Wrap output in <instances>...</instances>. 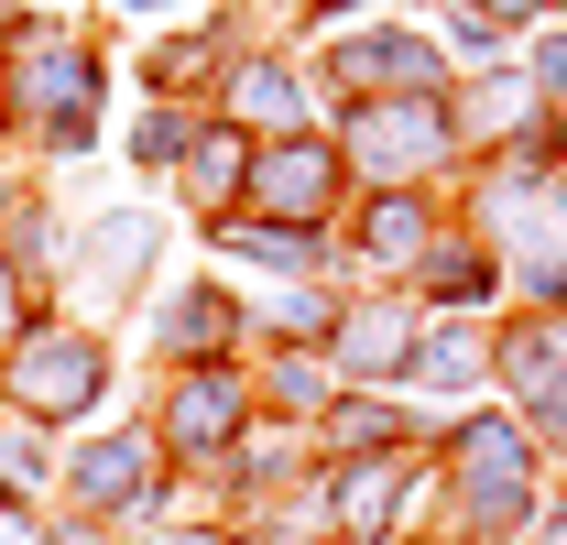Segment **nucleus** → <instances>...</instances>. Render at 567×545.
Instances as JSON below:
<instances>
[{
  "label": "nucleus",
  "instance_id": "nucleus-1",
  "mask_svg": "<svg viewBox=\"0 0 567 545\" xmlns=\"http://www.w3.org/2000/svg\"><path fill=\"white\" fill-rule=\"evenodd\" d=\"M0 142L33 175L110 153V44L76 11H22V33L0 44Z\"/></svg>",
  "mask_w": 567,
  "mask_h": 545
},
{
  "label": "nucleus",
  "instance_id": "nucleus-2",
  "mask_svg": "<svg viewBox=\"0 0 567 545\" xmlns=\"http://www.w3.org/2000/svg\"><path fill=\"white\" fill-rule=\"evenodd\" d=\"M425 459H436V513H447V535H470V545H524V524L546 513V448L524 436L513 404L436 414Z\"/></svg>",
  "mask_w": 567,
  "mask_h": 545
},
{
  "label": "nucleus",
  "instance_id": "nucleus-17",
  "mask_svg": "<svg viewBox=\"0 0 567 545\" xmlns=\"http://www.w3.org/2000/svg\"><path fill=\"white\" fill-rule=\"evenodd\" d=\"M425 414L436 404H492V317H425V349H415V382Z\"/></svg>",
  "mask_w": 567,
  "mask_h": 545
},
{
  "label": "nucleus",
  "instance_id": "nucleus-13",
  "mask_svg": "<svg viewBox=\"0 0 567 545\" xmlns=\"http://www.w3.org/2000/svg\"><path fill=\"white\" fill-rule=\"evenodd\" d=\"M557 110L524 88V66H481V76H447V132H458V164H502L546 132Z\"/></svg>",
  "mask_w": 567,
  "mask_h": 545
},
{
  "label": "nucleus",
  "instance_id": "nucleus-32",
  "mask_svg": "<svg viewBox=\"0 0 567 545\" xmlns=\"http://www.w3.org/2000/svg\"><path fill=\"white\" fill-rule=\"evenodd\" d=\"M295 545H328V535H295Z\"/></svg>",
  "mask_w": 567,
  "mask_h": 545
},
{
  "label": "nucleus",
  "instance_id": "nucleus-24",
  "mask_svg": "<svg viewBox=\"0 0 567 545\" xmlns=\"http://www.w3.org/2000/svg\"><path fill=\"white\" fill-rule=\"evenodd\" d=\"M513 66H524V88H535V99H546V110L567 121V22H557V33H535Z\"/></svg>",
  "mask_w": 567,
  "mask_h": 545
},
{
  "label": "nucleus",
  "instance_id": "nucleus-29",
  "mask_svg": "<svg viewBox=\"0 0 567 545\" xmlns=\"http://www.w3.org/2000/svg\"><path fill=\"white\" fill-rule=\"evenodd\" d=\"M153 545H240V535H229V524H218V513H186V524H175V535H153Z\"/></svg>",
  "mask_w": 567,
  "mask_h": 545
},
{
  "label": "nucleus",
  "instance_id": "nucleus-33",
  "mask_svg": "<svg viewBox=\"0 0 567 545\" xmlns=\"http://www.w3.org/2000/svg\"><path fill=\"white\" fill-rule=\"evenodd\" d=\"M0 164H11V142H0Z\"/></svg>",
  "mask_w": 567,
  "mask_h": 545
},
{
  "label": "nucleus",
  "instance_id": "nucleus-12",
  "mask_svg": "<svg viewBox=\"0 0 567 545\" xmlns=\"http://www.w3.org/2000/svg\"><path fill=\"white\" fill-rule=\"evenodd\" d=\"M415 349H425V306L415 295H350L328 360H339L350 393H404V382H415Z\"/></svg>",
  "mask_w": 567,
  "mask_h": 545
},
{
  "label": "nucleus",
  "instance_id": "nucleus-28",
  "mask_svg": "<svg viewBox=\"0 0 567 545\" xmlns=\"http://www.w3.org/2000/svg\"><path fill=\"white\" fill-rule=\"evenodd\" d=\"M33 186H44V175H33V164H0V240H11V218H22V207H33Z\"/></svg>",
  "mask_w": 567,
  "mask_h": 545
},
{
  "label": "nucleus",
  "instance_id": "nucleus-3",
  "mask_svg": "<svg viewBox=\"0 0 567 545\" xmlns=\"http://www.w3.org/2000/svg\"><path fill=\"white\" fill-rule=\"evenodd\" d=\"M186 491L197 480L164 470L153 425L142 414H110V425L66 436V459H55V524H87V535H110V545H153V535H175L197 513Z\"/></svg>",
  "mask_w": 567,
  "mask_h": 545
},
{
  "label": "nucleus",
  "instance_id": "nucleus-16",
  "mask_svg": "<svg viewBox=\"0 0 567 545\" xmlns=\"http://www.w3.org/2000/svg\"><path fill=\"white\" fill-rule=\"evenodd\" d=\"M175 229H208V218H229V207L251 197V132H229V121H208V132L186 142V164H175Z\"/></svg>",
  "mask_w": 567,
  "mask_h": 545
},
{
  "label": "nucleus",
  "instance_id": "nucleus-22",
  "mask_svg": "<svg viewBox=\"0 0 567 545\" xmlns=\"http://www.w3.org/2000/svg\"><path fill=\"white\" fill-rule=\"evenodd\" d=\"M208 132V110H164V99H142L132 110V132H110L121 142V164H132L142 186H153V197H164V186H175V164H186V142Z\"/></svg>",
  "mask_w": 567,
  "mask_h": 545
},
{
  "label": "nucleus",
  "instance_id": "nucleus-6",
  "mask_svg": "<svg viewBox=\"0 0 567 545\" xmlns=\"http://www.w3.org/2000/svg\"><path fill=\"white\" fill-rule=\"evenodd\" d=\"M175 263V207L153 197H121V207H87L76 218V272H66V317H99V328H121L153 306V284Z\"/></svg>",
  "mask_w": 567,
  "mask_h": 545
},
{
  "label": "nucleus",
  "instance_id": "nucleus-14",
  "mask_svg": "<svg viewBox=\"0 0 567 545\" xmlns=\"http://www.w3.org/2000/svg\"><path fill=\"white\" fill-rule=\"evenodd\" d=\"M436 436V414L404 404V393H339V404L317 414V459L328 470H360V459H404Z\"/></svg>",
  "mask_w": 567,
  "mask_h": 545
},
{
  "label": "nucleus",
  "instance_id": "nucleus-4",
  "mask_svg": "<svg viewBox=\"0 0 567 545\" xmlns=\"http://www.w3.org/2000/svg\"><path fill=\"white\" fill-rule=\"evenodd\" d=\"M0 414L11 425H44V436H87L121 414V328L44 306L22 339L0 349Z\"/></svg>",
  "mask_w": 567,
  "mask_h": 545
},
{
  "label": "nucleus",
  "instance_id": "nucleus-10",
  "mask_svg": "<svg viewBox=\"0 0 567 545\" xmlns=\"http://www.w3.org/2000/svg\"><path fill=\"white\" fill-rule=\"evenodd\" d=\"M350 153L328 142V121L317 132H284V142H251V218H284V229H339L350 218Z\"/></svg>",
  "mask_w": 567,
  "mask_h": 545
},
{
  "label": "nucleus",
  "instance_id": "nucleus-20",
  "mask_svg": "<svg viewBox=\"0 0 567 545\" xmlns=\"http://www.w3.org/2000/svg\"><path fill=\"white\" fill-rule=\"evenodd\" d=\"M0 263L22 272L44 306H66V272H76V207L55 197V186H33V207L11 218V240H0Z\"/></svg>",
  "mask_w": 567,
  "mask_h": 545
},
{
  "label": "nucleus",
  "instance_id": "nucleus-27",
  "mask_svg": "<svg viewBox=\"0 0 567 545\" xmlns=\"http://www.w3.org/2000/svg\"><path fill=\"white\" fill-rule=\"evenodd\" d=\"M470 11H492V22H502V33H513V44H524L535 22H557V0H470Z\"/></svg>",
  "mask_w": 567,
  "mask_h": 545
},
{
  "label": "nucleus",
  "instance_id": "nucleus-11",
  "mask_svg": "<svg viewBox=\"0 0 567 545\" xmlns=\"http://www.w3.org/2000/svg\"><path fill=\"white\" fill-rule=\"evenodd\" d=\"M208 121H229V132H251V142L317 132V121H328V99H317L306 44H251V55H229V76L208 88Z\"/></svg>",
  "mask_w": 567,
  "mask_h": 545
},
{
  "label": "nucleus",
  "instance_id": "nucleus-31",
  "mask_svg": "<svg viewBox=\"0 0 567 545\" xmlns=\"http://www.w3.org/2000/svg\"><path fill=\"white\" fill-rule=\"evenodd\" d=\"M404 545H470V535H447V524H415V535H404Z\"/></svg>",
  "mask_w": 567,
  "mask_h": 545
},
{
  "label": "nucleus",
  "instance_id": "nucleus-25",
  "mask_svg": "<svg viewBox=\"0 0 567 545\" xmlns=\"http://www.w3.org/2000/svg\"><path fill=\"white\" fill-rule=\"evenodd\" d=\"M0 545H55V502H11L0 491Z\"/></svg>",
  "mask_w": 567,
  "mask_h": 545
},
{
  "label": "nucleus",
  "instance_id": "nucleus-19",
  "mask_svg": "<svg viewBox=\"0 0 567 545\" xmlns=\"http://www.w3.org/2000/svg\"><path fill=\"white\" fill-rule=\"evenodd\" d=\"M350 382H339V360L328 349H251V404H262V425H306L317 436V414L339 404Z\"/></svg>",
  "mask_w": 567,
  "mask_h": 545
},
{
  "label": "nucleus",
  "instance_id": "nucleus-9",
  "mask_svg": "<svg viewBox=\"0 0 567 545\" xmlns=\"http://www.w3.org/2000/svg\"><path fill=\"white\" fill-rule=\"evenodd\" d=\"M251 44H274V33H262V0L186 11V22H164V33H142V44H132V88H142V99H164V110H208V88L229 76V55H251Z\"/></svg>",
  "mask_w": 567,
  "mask_h": 545
},
{
  "label": "nucleus",
  "instance_id": "nucleus-18",
  "mask_svg": "<svg viewBox=\"0 0 567 545\" xmlns=\"http://www.w3.org/2000/svg\"><path fill=\"white\" fill-rule=\"evenodd\" d=\"M567 382V317H492V404L535 414Z\"/></svg>",
  "mask_w": 567,
  "mask_h": 545
},
{
  "label": "nucleus",
  "instance_id": "nucleus-23",
  "mask_svg": "<svg viewBox=\"0 0 567 545\" xmlns=\"http://www.w3.org/2000/svg\"><path fill=\"white\" fill-rule=\"evenodd\" d=\"M55 459H66V436L0 414V491H11V502H55Z\"/></svg>",
  "mask_w": 567,
  "mask_h": 545
},
{
  "label": "nucleus",
  "instance_id": "nucleus-30",
  "mask_svg": "<svg viewBox=\"0 0 567 545\" xmlns=\"http://www.w3.org/2000/svg\"><path fill=\"white\" fill-rule=\"evenodd\" d=\"M110 11H121V22H153V33H164V22H186L197 0H110Z\"/></svg>",
  "mask_w": 567,
  "mask_h": 545
},
{
  "label": "nucleus",
  "instance_id": "nucleus-15",
  "mask_svg": "<svg viewBox=\"0 0 567 545\" xmlns=\"http://www.w3.org/2000/svg\"><path fill=\"white\" fill-rule=\"evenodd\" d=\"M404 295H415L425 317H502V251H492V240H470V229L447 218V240L415 263Z\"/></svg>",
  "mask_w": 567,
  "mask_h": 545
},
{
  "label": "nucleus",
  "instance_id": "nucleus-34",
  "mask_svg": "<svg viewBox=\"0 0 567 545\" xmlns=\"http://www.w3.org/2000/svg\"><path fill=\"white\" fill-rule=\"evenodd\" d=\"M557 22H567V0H557Z\"/></svg>",
  "mask_w": 567,
  "mask_h": 545
},
{
  "label": "nucleus",
  "instance_id": "nucleus-7",
  "mask_svg": "<svg viewBox=\"0 0 567 545\" xmlns=\"http://www.w3.org/2000/svg\"><path fill=\"white\" fill-rule=\"evenodd\" d=\"M142 425H153V448H164V470L175 480H208L251 425V360H218V371H153V393H142Z\"/></svg>",
  "mask_w": 567,
  "mask_h": 545
},
{
  "label": "nucleus",
  "instance_id": "nucleus-21",
  "mask_svg": "<svg viewBox=\"0 0 567 545\" xmlns=\"http://www.w3.org/2000/svg\"><path fill=\"white\" fill-rule=\"evenodd\" d=\"M339 317H350L339 284H262L251 295V349H328Z\"/></svg>",
  "mask_w": 567,
  "mask_h": 545
},
{
  "label": "nucleus",
  "instance_id": "nucleus-5",
  "mask_svg": "<svg viewBox=\"0 0 567 545\" xmlns=\"http://www.w3.org/2000/svg\"><path fill=\"white\" fill-rule=\"evenodd\" d=\"M328 142L350 153L360 197H447L458 186V132H447V99H350L328 110Z\"/></svg>",
  "mask_w": 567,
  "mask_h": 545
},
{
  "label": "nucleus",
  "instance_id": "nucleus-8",
  "mask_svg": "<svg viewBox=\"0 0 567 545\" xmlns=\"http://www.w3.org/2000/svg\"><path fill=\"white\" fill-rule=\"evenodd\" d=\"M142 371H218V360H251V295L229 272H164L153 306L132 317Z\"/></svg>",
  "mask_w": 567,
  "mask_h": 545
},
{
  "label": "nucleus",
  "instance_id": "nucleus-26",
  "mask_svg": "<svg viewBox=\"0 0 567 545\" xmlns=\"http://www.w3.org/2000/svg\"><path fill=\"white\" fill-rule=\"evenodd\" d=\"M33 317H44V295H33V284H22V272L0 263V349L22 339V328H33Z\"/></svg>",
  "mask_w": 567,
  "mask_h": 545
}]
</instances>
